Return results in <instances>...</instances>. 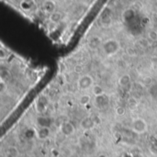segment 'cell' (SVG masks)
<instances>
[{
    "instance_id": "20",
    "label": "cell",
    "mask_w": 157,
    "mask_h": 157,
    "mask_svg": "<svg viewBox=\"0 0 157 157\" xmlns=\"http://www.w3.org/2000/svg\"><path fill=\"white\" fill-rule=\"evenodd\" d=\"M115 113L117 116H119V117H122L125 113H126V110L124 107L122 106H118L117 107L115 108Z\"/></svg>"
},
{
    "instance_id": "4",
    "label": "cell",
    "mask_w": 157,
    "mask_h": 157,
    "mask_svg": "<svg viewBox=\"0 0 157 157\" xmlns=\"http://www.w3.org/2000/svg\"><path fill=\"white\" fill-rule=\"evenodd\" d=\"M60 131L64 136L69 137V136H72L74 132H76V128H74L73 123H71L70 121L66 120L60 126Z\"/></svg>"
},
{
    "instance_id": "13",
    "label": "cell",
    "mask_w": 157,
    "mask_h": 157,
    "mask_svg": "<svg viewBox=\"0 0 157 157\" xmlns=\"http://www.w3.org/2000/svg\"><path fill=\"white\" fill-rule=\"evenodd\" d=\"M102 43H103V42H102L99 37H93L90 39L89 42H88V46L94 50L95 48H98V46L102 45Z\"/></svg>"
},
{
    "instance_id": "3",
    "label": "cell",
    "mask_w": 157,
    "mask_h": 157,
    "mask_svg": "<svg viewBox=\"0 0 157 157\" xmlns=\"http://www.w3.org/2000/svg\"><path fill=\"white\" fill-rule=\"evenodd\" d=\"M132 129L136 134H143L148 131V124L142 118H136L132 121Z\"/></svg>"
},
{
    "instance_id": "21",
    "label": "cell",
    "mask_w": 157,
    "mask_h": 157,
    "mask_svg": "<svg viewBox=\"0 0 157 157\" xmlns=\"http://www.w3.org/2000/svg\"><path fill=\"white\" fill-rule=\"evenodd\" d=\"M148 38L152 40V42H157V31L154 30H152L148 32Z\"/></svg>"
},
{
    "instance_id": "8",
    "label": "cell",
    "mask_w": 157,
    "mask_h": 157,
    "mask_svg": "<svg viewBox=\"0 0 157 157\" xmlns=\"http://www.w3.org/2000/svg\"><path fill=\"white\" fill-rule=\"evenodd\" d=\"M55 8H56V4L53 0H46L42 5L43 11L46 14H49V15H51L52 13L55 11Z\"/></svg>"
},
{
    "instance_id": "18",
    "label": "cell",
    "mask_w": 157,
    "mask_h": 157,
    "mask_svg": "<svg viewBox=\"0 0 157 157\" xmlns=\"http://www.w3.org/2000/svg\"><path fill=\"white\" fill-rule=\"evenodd\" d=\"M0 76H1V80L8 82L11 78V74L8 69H2L1 73H0Z\"/></svg>"
},
{
    "instance_id": "23",
    "label": "cell",
    "mask_w": 157,
    "mask_h": 157,
    "mask_svg": "<svg viewBox=\"0 0 157 157\" xmlns=\"http://www.w3.org/2000/svg\"><path fill=\"white\" fill-rule=\"evenodd\" d=\"M98 157H107V156H106L105 154H99V155H98Z\"/></svg>"
},
{
    "instance_id": "19",
    "label": "cell",
    "mask_w": 157,
    "mask_h": 157,
    "mask_svg": "<svg viewBox=\"0 0 157 157\" xmlns=\"http://www.w3.org/2000/svg\"><path fill=\"white\" fill-rule=\"evenodd\" d=\"M133 17H134V11L132 9H127L123 14V18L126 21L131 20L132 18H133Z\"/></svg>"
},
{
    "instance_id": "17",
    "label": "cell",
    "mask_w": 157,
    "mask_h": 157,
    "mask_svg": "<svg viewBox=\"0 0 157 157\" xmlns=\"http://www.w3.org/2000/svg\"><path fill=\"white\" fill-rule=\"evenodd\" d=\"M148 92L153 99H157V83L150 85L148 87Z\"/></svg>"
},
{
    "instance_id": "16",
    "label": "cell",
    "mask_w": 157,
    "mask_h": 157,
    "mask_svg": "<svg viewBox=\"0 0 157 157\" xmlns=\"http://www.w3.org/2000/svg\"><path fill=\"white\" fill-rule=\"evenodd\" d=\"M6 155H8V157H18L19 152L17 147L9 146L8 150H6Z\"/></svg>"
},
{
    "instance_id": "9",
    "label": "cell",
    "mask_w": 157,
    "mask_h": 157,
    "mask_svg": "<svg viewBox=\"0 0 157 157\" xmlns=\"http://www.w3.org/2000/svg\"><path fill=\"white\" fill-rule=\"evenodd\" d=\"M95 106H97L98 108H103L107 106L108 104V98L106 95H102L99 97H95Z\"/></svg>"
},
{
    "instance_id": "14",
    "label": "cell",
    "mask_w": 157,
    "mask_h": 157,
    "mask_svg": "<svg viewBox=\"0 0 157 157\" xmlns=\"http://www.w3.org/2000/svg\"><path fill=\"white\" fill-rule=\"evenodd\" d=\"M79 104L82 106H87L91 102V95L88 94H83L78 99Z\"/></svg>"
},
{
    "instance_id": "1",
    "label": "cell",
    "mask_w": 157,
    "mask_h": 157,
    "mask_svg": "<svg viewBox=\"0 0 157 157\" xmlns=\"http://www.w3.org/2000/svg\"><path fill=\"white\" fill-rule=\"evenodd\" d=\"M101 47L105 55L107 57H111L115 55V54H117L120 51L121 45L118 40L111 38V39H107L104 40Z\"/></svg>"
},
{
    "instance_id": "11",
    "label": "cell",
    "mask_w": 157,
    "mask_h": 157,
    "mask_svg": "<svg viewBox=\"0 0 157 157\" xmlns=\"http://www.w3.org/2000/svg\"><path fill=\"white\" fill-rule=\"evenodd\" d=\"M37 123H38L39 127H48V128H50V126L52 123V120L50 118L44 117V116H40V117L37 119Z\"/></svg>"
},
{
    "instance_id": "15",
    "label": "cell",
    "mask_w": 157,
    "mask_h": 157,
    "mask_svg": "<svg viewBox=\"0 0 157 157\" xmlns=\"http://www.w3.org/2000/svg\"><path fill=\"white\" fill-rule=\"evenodd\" d=\"M92 93L95 97H99V95H105L104 88L99 85H94V86L92 87Z\"/></svg>"
},
{
    "instance_id": "2",
    "label": "cell",
    "mask_w": 157,
    "mask_h": 157,
    "mask_svg": "<svg viewBox=\"0 0 157 157\" xmlns=\"http://www.w3.org/2000/svg\"><path fill=\"white\" fill-rule=\"evenodd\" d=\"M94 86V78L88 74H82L77 80V87L80 91H87Z\"/></svg>"
},
{
    "instance_id": "5",
    "label": "cell",
    "mask_w": 157,
    "mask_h": 157,
    "mask_svg": "<svg viewBox=\"0 0 157 157\" xmlns=\"http://www.w3.org/2000/svg\"><path fill=\"white\" fill-rule=\"evenodd\" d=\"M97 122L92 117H85L80 122V127L84 131H91L95 127Z\"/></svg>"
},
{
    "instance_id": "12",
    "label": "cell",
    "mask_w": 157,
    "mask_h": 157,
    "mask_svg": "<svg viewBox=\"0 0 157 157\" xmlns=\"http://www.w3.org/2000/svg\"><path fill=\"white\" fill-rule=\"evenodd\" d=\"M63 18V15L61 12H57V11H54L53 13H52V14L49 16V19L50 21L53 24H58L61 20H62Z\"/></svg>"
},
{
    "instance_id": "10",
    "label": "cell",
    "mask_w": 157,
    "mask_h": 157,
    "mask_svg": "<svg viewBox=\"0 0 157 157\" xmlns=\"http://www.w3.org/2000/svg\"><path fill=\"white\" fill-rule=\"evenodd\" d=\"M132 83V77L129 74H124L119 78L118 84L120 87H127Z\"/></svg>"
},
{
    "instance_id": "22",
    "label": "cell",
    "mask_w": 157,
    "mask_h": 157,
    "mask_svg": "<svg viewBox=\"0 0 157 157\" xmlns=\"http://www.w3.org/2000/svg\"><path fill=\"white\" fill-rule=\"evenodd\" d=\"M8 89V86H6V82L0 80V93L4 94V92Z\"/></svg>"
},
{
    "instance_id": "7",
    "label": "cell",
    "mask_w": 157,
    "mask_h": 157,
    "mask_svg": "<svg viewBox=\"0 0 157 157\" xmlns=\"http://www.w3.org/2000/svg\"><path fill=\"white\" fill-rule=\"evenodd\" d=\"M48 106V99L46 98V97H40L38 98V101L36 102V110L39 113H43Z\"/></svg>"
},
{
    "instance_id": "6",
    "label": "cell",
    "mask_w": 157,
    "mask_h": 157,
    "mask_svg": "<svg viewBox=\"0 0 157 157\" xmlns=\"http://www.w3.org/2000/svg\"><path fill=\"white\" fill-rule=\"evenodd\" d=\"M35 135L39 140H46L50 137L51 129L48 127H39V129L35 132Z\"/></svg>"
}]
</instances>
